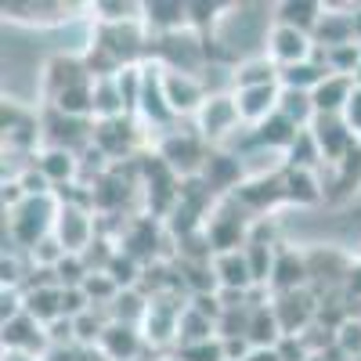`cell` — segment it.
Wrapping results in <instances>:
<instances>
[{
  "instance_id": "cell-29",
  "label": "cell",
  "mask_w": 361,
  "mask_h": 361,
  "mask_svg": "<svg viewBox=\"0 0 361 361\" xmlns=\"http://www.w3.org/2000/svg\"><path fill=\"white\" fill-rule=\"evenodd\" d=\"M325 76H329V66L322 62V54L314 51V58H307V62L279 69V87L282 90H304V94H314Z\"/></svg>"
},
{
  "instance_id": "cell-24",
  "label": "cell",
  "mask_w": 361,
  "mask_h": 361,
  "mask_svg": "<svg viewBox=\"0 0 361 361\" xmlns=\"http://www.w3.org/2000/svg\"><path fill=\"white\" fill-rule=\"evenodd\" d=\"M214 275H217V286L228 289V293H253V289H260L257 279H253V267L246 260V250L217 253L214 257Z\"/></svg>"
},
{
  "instance_id": "cell-39",
  "label": "cell",
  "mask_w": 361,
  "mask_h": 361,
  "mask_svg": "<svg viewBox=\"0 0 361 361\" xmlns=\"http://www.w3.org/2000/svg\"><path fill=\"white\" fill-rule=\"evenodd\" d=\"M228 4L221 0H188V29L202 40H214V25Z\"/></svg>"
},
{
  "instance_id": "cell-2",
  "label": "cell",
  "mask_w": 361,
  "mask_h": 361,
  "mask_svg": "<svg viewBox=\"0 0 361 361\" xmlns=\"http://www.w3.org/2000/svg\"><path fill=\"white\" fill-rule=\"evenodd\" d=\"M202 231L209 238V246H214V257L217 253H235V250H246L250 231H253V217L235 199H221Z\"/></svg>"
},
{
  "instance_id": "cell-46",
  "label": "cell",
  "mask_w": 361,
  "mask_h": 361,
  "mask_svg": "<svg viewBox=\"0 0 361 361\" xmlns=\"http://www.w3.org/2000/svg\"><path fill=\"white\" fill-rule=\"evenodd\" d=\"M246 361H282V354H279V347H253L246 354Z\"/></svg>"
},
{
  "instance_id": "cell-4",
  "label": "cell",
  "mask_w": 361,
  "mask_h": 361,
  "mask_svg": "<svg viewBox=\"0 0 361 361\" xmlns=\"http://www.w3.org/2000/svg\"><path fill=\"white\" fill-rule=\"evenodd\" d=\"M94 119H76V116H62L54 109H44L40 116V141L44 148H62V152L83 156L94 145Z\"/></svg>"
},
{
  "instance_id": "cell-32",
  "label": "cell",
  "mask_w": 361,
  "mask_h": 361,
  "mask_svg": "<svg viewBox=\"0 0 361 361\" xmlns=\"http://www.w3.org/2000/svg\"><path fill=\"white\" fill-rule=\"evenodd\" d=\"M286 170V166H282ZM325 185L318 180V173L311 170H286V202H296V206H314L325 199Z\"/></svg>"
},
{
  "instance_id": "cell-3",
  "label": "cell",
  "mask_w": 361,
  "mask_h": 361,
  "mask_svg": "<svg viewBox=\"0 0 361 361\" xmlns=\"http://www.w3.org/2000/svg\"><path fill=\"white\" fill-rule=\"evenodd\" d=\"M209 152H214V145H209L199 130H173L159 141V159L180 177V180H188V177H199Z\"/></svg>"
},
{
  "instance_id": "cell-22",
  "label": "cell",
  "mask_w": 361,
  "mask_h": 361,
  "mask_svg": "<svg viewBox=\"0 0 361 361\" xmlns=\"http://www.w3.org/2000/svg\"><path fill=\"white\" fill-rule=\"evenodd\" d=\"M267 289H271V296L296 293V289H311V286H307V253H296V250L279 246L275 271H271Z\"/></svg>"
},
{
  "instance_id": "cell-8",
  "label": "cell",
  "mask_w": 361,
  "mask_h": 361,
  "mask_svg": "<svg viewBox=\"0 0 361 361\" xmlns=\"http://www.w3.org/2000/svg\"><path fill=\"white\" fill-rule=\"evenodd\" d=\"M54 238L62 243L66 253H87V246L94 243V209L80 202H62L54 221Z\"/></svg>"
},
{
  "instance_id": "cell-16",
  "label": "cell",
  "mask_w": 361,
  "mask_h": 361,
  "mask_svg": "<svg viewBox=\"0 0 361 361\" xmlns=\"http://www.w3.org/2000/svg\"><path fill=\"white\" fill-rule=\"evenodd\" d=\"M267 58L279 69L300 66V62H307V58H314V40L307 33H300V29L275 22V29H271V37H267Z\"/></svg>"
},
{
  "instance_id": "cell-41",
  "label": "cell",
  "mask_w": 361,
  "mask_h": 361,
  "mask_svg": "<svg viewBox=\"0 0 361 361\" xmlns=\"http://www.w3.org/2000/svg\"><path fill=\"white\" fill-rule=\"evenodd\" d=\"M98 22H137L145 15V4H130V0H98L90 4Z\"/></svg>"
},
{
  "instance_id": "cell-51",
  "label": "cell",
  "mask_w": 361,
  "mask_h": 361,
  "mask_svg": "<svg viewBox=\"0 0 361 361\" xmlns=\"http://www.w3.org/2000/svg\"><path fill=\"white\" fill-rule=\"evenodd\" d=\"M311 361H322V357H311Z\"/></svg>"
},
{
  "instance_id": "cell-25",
  "label": "cell",
  "mask_w": 361,
  "mask_h": 361,
  "mask_svg": "<svg viewBox=\"0 0 361 361\" xmlns=\"http://www.w3.org/2000/svg\"><path fill=\"white\" fill-rule=\"evenodd\" d=\"M279 98H282V87H250V90H235V105H238V116L243 123L250 127H260L264 119H271L279 112Z\"/></svg>"
},
{
  "instance_id": "cell-21",
  "label": "cell",
  "mask_w": 361,
  "mask_h": 361,
  "mask_svg": "<svg viewBox=\"0 0 361 361\" xmlns=\"http://www.w3.org/2000/svg\"><path fill=\"white\" fill-rule=\"evenodd\" d=\"M148 37H170L188 29V0H148L141 15Z\"/></svg>"
},
{
  "instance_id": "cell-44",
  "label": "cell",
  "mask_w": 361,
  "mask_h": 361,
  "mask_svg": "<svg viewBox=\"0 0 361 361\" xmlns=\"http://www.w3.org/2000/svg\"><path fill=\"white\" fill-rule=\"evenodd\" d=\"M343 123L361 137V87L354 83V94H350V102H347V109H343Z\"/></svg>"
},
{
  "instance_id": "cell-5",
  "label": "cell",
  "mask_w": 361,
  "mask_h": 361,
  "mask_svg": "<svg viewBox=\"0 0 361 361\" xmlns=\"http://www.w3.org/2000/svg\"><path fill=\"white\" fill-rule=\"evenodd\" d=\"M238 206L246 209L253 221H264L267 209H275L286 202V170H271V173H257V177H246L238 192L231 195Z\"/></svg>"
},
{
  "instance_id": "cell-19",
  "label": "cell",
  "mask_w": 361,
  "mask_h": 361,
  "mask_svg": "<svg viewBox=\"0 0 361 361\" xmlns=\"http://www.w3.org/2000/svg\"><path fill=\"white\" fill-rule=\"evenodd\" d=\"M4 18L18 25H62L69 18V4L62 0H4Z\"/></svg>"
},
{
  "instance_id": "cell-1",
  "label": "cell",
  "mask_w": 361,
  "mask_h": 361,
  "mask_svg": "<svg viewBox=\"0 0 361 361\" xmlns=\"http://www.w3.org/2000/svg\"><path fill=\"white\" fill-rule=\"evenodd\" d=\"M58 202L54 195H29L15 214H8L4 224V250H22L33 253L47 235H54V221H58Z\"/></svg>"
},
{
  "instance_id": "cell-10",
  "label": "cell",
  "mask_w": 361,
  "mask_h": 361,
  "mask_svg": "<svg viewBox=\"0 0 361 361\" xmlns=\"http://www.w3.org/2000/svg\"><path fill=\"white\" fill-rule=\"evenodd\" d=\"M311 134H314V141H318V148H322V159L325 163H333V166H340L354 148H357V134L343 123V116H314V123H311Z\"/></svg>"
},
{
  "instance_id": "cell-38",
  "label": "cell",
  "mask_w": 361,
  "mask_h": 361,
  "mask_svg": "<svg viewBox=\"0 0 361 361\" xmlns=\"http://www.w3.org/2000/svg\"><path fill=\"white\" fill-rule=\"evenodd\" d=\"M119 116H130V112H127L123 90H119L116 76L94 80V119H119Z\"/></svg>"
},
{
  "instance_id": "cell-18",
  "label": "cell",
  "mask_w": 361,
  "mask_h": 361,
  "mask_svg": "<svg viewBox=\"0 0 361 361\" xmlns=\"http://www.w3.org/2000/svg\"><path fill=\"white\" fill-rule=\"evenodd\" d=\"M83 83H94V76H90L83 58L54 54L44 66V94H47V102H54L58 94H66V90H73V87H83Z\"/></svg>"
},
{
  "instance_id": "cell-50",
  "label": "cell",
  "mask_w": 361,
  "mask_h": 361,
  "mask_svg": "<svg viewBox=\"0 0 361 361\" xmlns=\"http://www.w3.org/2000/svg\"><path fill=\"white\" fill-rule=\"evenodd\" d=\"M354 361H361V354H357V357H354Z\"/></svg>"
},
{
  "instance_id": "cell-7",
  "label": "cell",
  "mask_w": 361,
  "mask_h": 361,
  "mask_svg": "<svg viewBox=\"0 0 361 361\" xmlns=\"http://www.w3.org/2000/svg\"><path fill=\"white\" fill-rule=\"evenodd\" d=\"M271 307L279 314V325L286 336H300L318 322V307L322 300L314 289H296V293H282V296H271Z\"/></svg>"
},
{
  "instance_id": "cell-14",
  "label": "cell",
  "mask_w": 361,
  "mask_h": 361,
  "mask_svg": "<svg viewBox=\"0 0 361 361\" xmlns=\"http://www.w3.org/2000/svg\"><path fill=\"white\" fill-rule=\"evenodd\" d=\"M0 130H4V145L8 148L25 152V148H33L40 141V116H33L18 102L4 98V105H0Z\"/></svg>"
},
{
  "instance_id": "cell-37",
  "label": "cell",
  "mask_w": 361,
  "mask_h": 361,
  "mask_svg": "<svg viewBox=\"0 0 361 361\" xmlns=\"http://www.w3.org/2000/svg\"><path fill=\"white\" fill-rule=\"evenodd\" d=\"M282 336L286 333L279 325V314H275V307H271V300H267V304H257L253 322H250V343L253 347H279Z\"/></svg>"
},
{
  "instance_id": "cell-11",
  "label": "cell",
  "mask_w": 361,
  "mask_h": 361,
  "mask_svg": "<svg viewBox=\"0 0 361 361\" xmlns=\"http://www.w3.org/2000/svg\"><path fill=\"white\" fill-rule=\"evenodd\" d=\"M137 116L145 119L148 127H173L177 123V116L163 94V69L156 62H145V80H141V102H137Z\"/></svg>"
},
{
  "instance_id": "cell-27",
  "label": "cell",
  "mask_w": 361,
  "mask_h": 361,
  "mask_svg": "<svg viewBox=\"0 0 361 361\" xmlns=\"http://www.w3.org/2000/svg\"><path fill=\"white\" fill-rule=\"evenodd\" d=\"M325 15V4L318 0H282L275 8V22L279 25H289V29H300V33H307L314 40V29Z\"/></svg>"
},
{
  "instance_id": "cell-31",
  "label": "cell",
  "mask_w": 361,
  "mask_h": 361,
  "mask_svg": "<svg viewBox=\"0 0 361 361\" xmlns=\"http://www.w3.org/2000/svg\"><path fill=\"white\" fill-rule=\"evenodd\" d=\"M231 83H235V90H250V87H275V83H279V66L271 62L267 54H260V58H246V62H238V66H235Z\"/></svg>"
},
{
  "instance_id": "cell-28",
  "label": "cell",
  "mask_w": 361,
  "mask_h": 361,
  "mask_svg": "<svg viewBox=\"0 0 361 361\" xmlns=\"http://www.w3.org/2000/svg\"><path fill=\"white\" fill-rule=\"evenodd\" d=\"M350 94H354V80L329 73V76L318 83V90L311 94V98H314V112H318V116H343Z\"/></svg>"
},
{
  "instance_id": "cell-9",
  "label": "cell",
  "mask_w": 361,
  "mask_h": 361,
  "mask_svg": "<svg viewBox=\"0 0 361 361\" xmlns=\"http://www.w3.org/2000/svg\"><path fill=\"white\" fill-rule=\"evenodd\" d=\"M238 123H243V116H238L235 94H209L206 105H202L199 116H195V130H199L209 145L231 137V134L238 130Z\"/></svg>"
},
{
  "instance_id": "cell-15",
  "label": "cell",
  "mask_w": 361,
  "mask_h": 361,
  "mask_svg": "<svg viewBox=\"0 0 361 361\" xmlns=\"http://www.w3.org/2000/svg\"><path fill=\"white\" fill-rule=\"evenodd\" d=\"M163 94L173 109L177 119H185V116H199V109L206 105V90H202V80L199 76H185V73H170L163 69Z\"/></svg>"
},
{
  "instance_id": "cell-34",
  "label": "cell",
  "mask_w": 361,
  "mask_h": 361,
  "mask_svg": "<svg viewBox=\"0 0 361 361\" xmlns=\"http://www.w3.org/2000/svg\"><path fill=\"white\" fill-rule=\"evenodd\" d=\"M217 336V322H209L206 314H199L192 304L180 311V322H177V347H195V343H206V340H214Z\"/></svg>"
},
{
  "instance_id": "cell-20",
  "label": "cell",
  "mask_w": 361,
  "mask_h": 361,
  "mask_svg": "<svg viewBox=\"0 0 361 361\" xmlns=\"http://www.w3.org/2000/svg\"><path fill=\"white\" fill-rule=\"evenodd\" d=\"M4 350H25V354H37L44 357L51 350V340H47V325H40L33 314H18L11 322H4Z\"/></svg>"
},
{
  "instance_id": "cell-48",
  "label": "cell",
  "mask_w": 361,
  "mask_h": 361,
  "mask_svg": "<svg viewBox=\"0 0 361 361\" xmlns=\"http://www.w3.org/2000/svg\"><path fill=\"white\" fill-rule=\"evenodd\" d=\"M354 83H357V87H361V66H357V73H354Z\"/></svg>"
},
{
  "instance_id": "cell-45",
  "label": "cell",
  "mask_w": 361,
  "mask_h": 361,
  "mask_svg": "<svg viewBox=\"0 0 361 361\" xmlns=\"http://www.w3.org/2000/svg\"><path fill=\"white\" fill-rule=\"evenodd\" d=\"M343 296H347V304H361V260L350 264V275H347Z\"/></svg>"
},
{
  "instance_id": "cell-30",
  "label": "cell",
  "mask_w": 361,
  "mask_h": 361,
  "mask_svg": "<svg viewBox=\"0 0 361 361\" xmlns=\"http://www.w3.org/2000/svg\"><path fill=\"white\" fill-rule=\"evenodd\" d=\"M37 166L44 170V177L58 188H66V185H76V173H80V156L73 152H62V148H44V152L37 156Z\"/></svg>"
},
{
  "instance_id": "cell-12",
  "label": "cell",
  "mask_w": 361,
  "mask_h": 361,
  "mask_svg": "<svg viewBox=\"0 0 361 361\" xmlns=\"http://www.w3.org/2000/svg\"><path fill=\"white\" fill-rule=\"evenodd\" d=\"M94 145L105 152V159L119 163V159H134L137 148V123L134 116H119V119H94Z\"/></svg>"
},
{
  "instance_id": "cell-17",
  "label": "cell",
  "mask_w": 361,
  "mask_h": 361,
  "mask_svg": "<svg viewBox=\"0 0 361 361\" xmlns=\"http://www.w3.org/2000/svg\"><path fill=\"white\" fill-rule=\"evenodd\" d=\"M347 44H357L354 4H343V8L325 4V15L314 29V51H336V47H347Z\"/></svg>"
},
{
  "instance_id": "cell-13",
  "label": "cell",
  "mask_w": 361,
  "mask_h": 361,
  "mask_svg": "<svg viewBox=\"0 0 361 361\" xmlns=\"http://www.w3.org/2000/svg\"><path fill=\"white\" fill-rule=\"evenodd\" d=\"M202 185L214 192L217 199H231L238 192V185L246 180V170H243V159H238L235 152H224V148H214L202 166Z\"/></svg>"
},
{
  "instance_id": "cell-26",
  "label": "cell",
  "mask_w": 361,
  "mask_h": 361,
  "mask_svg": "<svg viewBox=\"0 0 361 361\" xmlns=\"http://www.w3.org/2000/svg\"><path fill=\"white\" fill-rule=\"evenodd\" d=\"M304 130V127H296L293 119H286L282 112H275L271 119H264L260 127H253L250 130V145H257V148H267V152H289V145L296 141V134Z\"/></svg>"
},
{
  "instance_id": "cell-40",
  "label": "cell",
  "mask_w": 361,
  "mask_h": 361,
  "mask_svg": "<svg viewBox=\"0 0 361 361\" xmlns=\"http://www.w3.org/2000/svg\"><path fill=\"white\" fill-rule=\"evenodd\" d=\"M279 112L286 116V119H293L296 127H311L314 123V98L311 94H304V90H282V98H279Z\"/></svg>"
},
{
  "instance_id": "cell-36",
  "label": "cell",
  "mask_w": 361,
  "mask_h": 361,
  "mask_svg": "<svg viewBox=\"0 0 361 361\" xmlns=\"http://www.w3.org/2000/svg\"><path fill=\"white\" fill-rule=\"evenodd\" d=\"M322 163H325V159H322V148H318L311 127H307V130H300L296 141L289 145V152L282 156V166H286V170H311V173H318Z\"/></svg>"
},
{
  "instance_id": "cell-6",
  "label": "cell",
  "mask_w": 361,
  "mask_h": 361,
  "mask_svg": "<svg viewBox=\"0 0 361 361\" xmlns=\"http://www.w3.org/2000/svg\"><path fill=\"white\" fill-rule=\"evenodd\" d=\"M350 264L354 260L347 253H336V250H311L307 253V286L318 293V300L333 296V293H343Z\"/></svg>"
},
{
  "instance_id": "cell-33",
  "label": "cell",
  "mask_w": 361,
  "mask_h": 361,
  "mask_svg": "<svg viewBox=\"0 0 361 361\" xmlns=\"http://www.w3.org/2000/svg\"><path fill=\"white\" fill-rule=\"evenodd\" d=\"M25 314H33L40 325L62 318V286H37L25 289Z\"/></svg>"
},
{
  "instance_id": "cell-47",
  "label": "cell",
  "mask_w": 361,
  "mask_h": 361,
  "mask_svg": "<svg viewBox=\"0 0 361 361\" xmlns=\"http://www.w3.org/2000/svg\"><path fill=\"white\" fill-rule=\"evenodd\" d=\"M4 361H44V357L25 354V350H4Z\"/></svg>"
},
{
  "instance_id": "cell-42",
  "label": "cell",
  "mask_w": 361,
  "mask_h": 361,
  "mask_svg": "<svg viewBox=\"0 0 361 361\" xmlns=\"http://www.w3.org/2000/svg\"><path fill=\"white\" fill-rule=\"evenodd\" d=\"M173 357H177V361H228L224 340H221V336L206 340V343H195V347H177Z\"/></svg>"
},
{
  "instance_id": "cell-23",
  "label": "cell",
  "mask_w": 361,
  "mask_h": 361,
  "mask_svg": "<svg viewBox=\"0 0 361 361\" xmlns=\"http://www.w3.org/2000/svg\"><path fill=\"white\" fill-rule=\"evenodd\" d=\"M145 333L141 325H127V322H109L105 336L98 343V350L109 357V361H134L141 350H145Z\"/></svg>"
},
{
  "instance_id": "cell-43",
  "label": "cell",
  "mask_w": 361,
  "mask_h": 361,
  "mask_svg": "<svg viewBox=\"0 0 361 361\" xmlns=\"http://www.w3.org/2000/svg\"><path fill=\"white\" fill-rule=\"evenodd\" d=\"M336 347H340L350 361L361 354V318H354V314H350V318L336 329Z\"/></svg>"
},
{
  "instance_id": "cell-35",
  "label": "cell",
  "mask_w": 361,
  "mask_h": 361,
  "mask_svg": "<svg viewBox=\"0 0 361 361\" xmlns=\"http://www.w3.org/2000/svg\"><path fill=\"white\" fill-rule=\"evenodd\" d=\"M357 188H361V141H357L354 152L336 166V177H333V185H329L325 199H329V202H343V199H350Z\"/></svg>"
},
{
  "instance_id": "cell-49",
  "label": "cell",
  "mask_w": 361,
  "mask_h": 361,
  "mask_svg": "<svg viewBox=\"0 0 361 361\" xmlns=\"http://www.w3.org/2000/svg\"><path fill=\"white\" fill-rule=\"evenodd\" d=\"M357 318H361V304H357Z\"/></svg>"
}]
</instances>
